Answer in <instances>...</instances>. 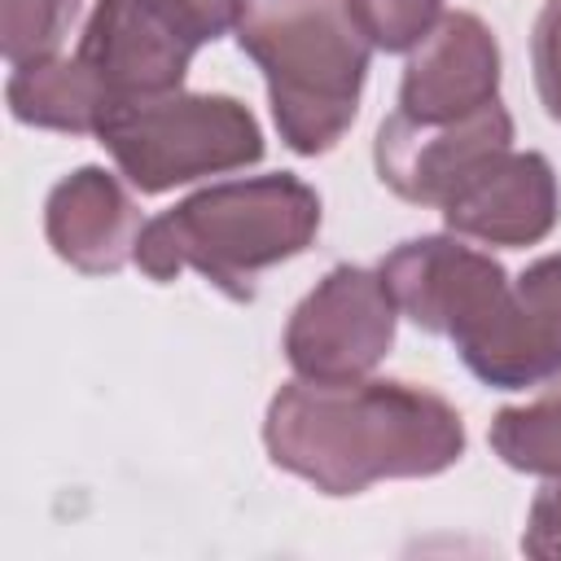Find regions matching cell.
I'll return each instance as SVG.
<instances>
[{
    "instance_id": "6da1fadb",
    "label": "cell",
    "mask_w": 561,
    "mask_h": 561,
    "mask_svg": "<svg viewBox=\"0 0 561 561\" xmlns=\"http://www.w3.org/2000/svg\"><path fill=\"white\" fill-rule=\"evenodd\" d=\"M267 456L324 495L386 478H430L465 456L460 412L408 381H289L263 421Z\"/></svg>"
},
{
    "instance_id": "7a4b0ae2",
    "label": "cell",
    "mask_w": 561,
    "mask_h": 561,
    "mask_svg": "<svg viewBox=\"0 0 561 561\" xmlns=\"http://www.w3.org/2000/svg\"><path fill=\"white\" fill-rule=\"evenodd\" d=\"M316 232L320 197L298 175L224 180L149 219L136 241V267L149 280H175L193 267L228 298L250 302L254 280L302 254Z\"/></svg>"
},
{
    "instance_id": "3957f363",
    "label": "cell",
    "mask_w": 561,
    "mask_h": 561,
    "mask_svg": "<svg viewBox=\"0 0 561 561\" xmlns=\"http://www.w3.org/2000/svg\"><path fill=\"white\" fill-rule=\"evenodd\" d=\"M237 44L263 70L276 131L294 153H324L346 136L373 48L346 0H250Z\"/></svg>"
},
{
    "instance_id": "277c9868",
    "label": "cell",
    "mask_w": 561,
    "mask_h": 561,
    "mask_svg": "<svg viewBox=\"0 0 561 561\" xmlns=\"http://www.w3.org/2000/svg\"><path fill=\"white\" fill-rule=\"evenodd\" d=\"M118 171L140 193L224 175L263 158V131L237 96L215 92H158L105 110L96 127Z\"/></svg>"
},
{
    "instance_id": "5b68a950",
    "label": "cell",
    "mask_w": 561,
    "mask_h": 561,
    "mask_svg": "<svg viewBox=\"0 0 561 561\" xmlns=\"http://www.w3.org/2000/svg\"><path fill=\"white\" fill-rule=\"evenodd\" d=\"M394 298L381 272L333 267L289 316L285 359L307 381H355L368 377L394 342Z\"/></svg>"
},
{
    "instance_id": "8992f818",
    "label": "cell",
    "mask_w": 561,
    "mask_h": 561,
    "mask_svg": "<svg viewBox=\"0 0 561 561\" xmlns=\"http://www.w3.org/2000/svg\"><path fill=\"white\" fill-rule=\"evenodd\" d=\"M377 272L394 307L412 324L451 337L456 351L486 329V320L500 311L508 294L504 267L491 254L460 245L456 237L403 241L381 259Z\"/></svg>"
},
{
    "instance_id": "52a82bcc",
    "label": "cell",
    "mask_w": 561,
    "mask_h": 561,
    "mask_svg": "<svg viewBox=\"0 0 561 561\" xmlns=\"http://www.w3.org/2000/svg\"><path fill=\"white\" fill-rule=\"evenodd\" d=\"M508 149L513 118L500 101H491L451 123H412L403 114L386 118L373 145V162L390 193L443 210L469 180H478Z\"/></svg>"
},
{
    "instance_id": "ba28073f",
    "label": "cell",
    "mask_w": 561,
    "mask_h": 561,
    "mask_svg": "<svg viewBox=\"0 0 561 561\" xmlns=\"http://www.w3.org/2000/svg\"><path fill=\"white\" fill-rule=\"evenodd\" d=\"M460 359L495 390H526L561 373V254H543L508 280L500 311L460 346Z\"/></svg>"
},
{
    "instance_id": "9c48e42d",
    "label": "cell",
    "mask_w": 561,
    "mask_h": 561,
    "mask_svg": "<svg viewBox=\"0 0 561 561\" xmlns=\"http://www.w3.org/2000/svg\"><path fill=\"white\" fill-rule=\"evenodd\" d=\"M495 92H500L495 35L473 13H443L403 70L399 114L412 123H451L491 105Z\"/></svg>"
},
{
    "instance_id": "30bf717a",
    "label": "cell",
    "mask_w": 561,
    "mask_h": 561,
    "mask_svg": "<svg viewBox=\"0 0 561 561\" xmlns=\"http://www.w3.org/2000/svg\"><path fill=\"white\" fill-rule=\"evenodd\" d=\"M193 53L197 48L184 44L149 4H140V0H96L75 57L105 88L110 105H118V101H131V96L175 92L188 75Z\"/></svg>"
},
{
    "instance_id": "8fae6325",
    "label": "cell",
    "mask_w": 561,
    "mask_h": 561,
    "mask_svg": "<svg viewBox=\"0 0 561 561\" xmlns=\"http://www.w3.org/2000/svg\"><path fill=\"white\" fill-rule=\"evenodd\" d=\"M557 210L561 193L552 162L543 153L508 149L443 206V219L456 237H473L486 245H535L552 232Z\"/></svg>"
},
{
    "instance_id": "7c38bea8",
    "label": "cell",
    "mask_w": 561,
    "mask_h": 561,
    "mask_svg": "<svg viewBox=\"0 0 561 561\" xmlns=\"http://www.w3.org/2000/svg\"><path fill=\"white\" fill-rule=\"evenodd\" d=\"M44 232L61 263L88 276H110L127 259H136L145 224L118 175H110L105 167H79L48 193Z\"/></svg>"
},
{
    "instance_id": "4fadbf2b",
    "label": "cell",
    "mask_w": 561,
    "mask_h": 561,
    "mask_svg": "<svg viewBox=\"0 0 561 561\" xmlns=\"http://www.w3.org/2000/svg\"><path fill=\"white\" fill-rule=\"evenodd\" d=\"M9 110L26 127H48V131H96L110 96L92 79V70L79 57H44L31 66H13L9 75Z\"/></svg>"
},
{
    "instance_id": "5bb4252c",
    "label": "cell",
    "mask_w": 561,
    "mask_h": 561,
    "mask_svg": "<svg viewBox=\"0 0 561 561\" xmlns=\"http://www.w3.org/2000/svg\"><path fill=\"white\" fill-rule=\"evenodd\" d=\"M491 447L508 469L522 473H561V381L522 408H504L491 421Z\"/></svg>"
},
{
    "instance_id": "9a60e30c",
    "label": "cell",
    "mask_w": 561,
    "mask_h": 561,
    "mask_svg": "<svg viewBox=\"0 0 561 561\" xmlns=\"http://www.w3.org/2000/svg\"><path fill=\"white\" fill-rule=\"evenodd\" d=\"M79 0H0V53L9 66L57 57Z\"/></svg>"
},
{
    "instance_id": "2e32d148",
    "label": "cell",
    "mask_w": 561,
    "mask_h": 561,
    "mask_svg": "<svg viewBox=\"0 0 561 561\" xmlns=\"http://www.w3.org/2000/svg\"><path fill=\"white\" fill-rule=\"evenodd\" d=\"M346 4L364 39L386 53L416 48L443 18V0H346Z\"/></svg>"
},
{
    "instance_id": "e0dca14e",
    "label": "cell",
    "mask_w": 561,
    "mask_h": 561,
    "mask_svg": "<svg viewBox=\"0 0 561 561\" xmlns=\"http://www.w3.org/2000/svg\"><path fill=\"white\" fill-rule=\"evenodd\" d=\"M140 4H149L193 48L237 31L245 9H250V0H140Z\"/></svg>"
},
{
    "instance_id": "ac0fdd59",
    "label": "cell",
    "mask_w": 561,
    "mask_h": 561,
    "mask_svg": "<svg viewBox=\"0 0 561 561\" xmlns=\"http://www.w3.org/2000/svg\"><path fill=\"white\" fill-rule=\"evenodd\" d=\"M530 61H535V88L552 123H561V0H543L530 35Z\"/></svg>"
},
{
    "instance_id": "d6986e66",
    "label": "cell",
    "mask_w": 561,
    "mask_h": 561,
    "mask_svg": "<svg viewBox=\"0 0 561 561\" xmlns=\"http://www.w3.org/2000/svg\"><path fill=\"white\" fill-rule=\"evenodd\" d=\"M522 552L539 557V561L561 557V473H552V482L539 486V495L530 500L526 530H522Z\"/></svg>"
}]
</instances>
